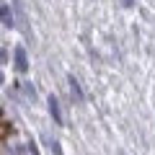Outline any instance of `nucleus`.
Listing matches in <instances>:
<instances>
[{
  "instance_id": "f257e3e1",
  "label": "nucleus",
  "mask_w": 155,
  "mask_h": 155,
  "mask_svg": "<svg viewBox=\"0 0 155 155\" xmlns=\"http://www.w3.org/2000/svg\"><path fill=\"white\" fill-rule=\"evenodd\" d=\"M0 23L3 26H13V16H11V8L8 5H0Z\"/></svg>"
},
{
  "instance_id": "f03ea898",
  "label": "nucleus",
  "mask_w": 155,
  "mask_h": 155,
  "mask_svg": "<svg viewBox=\"0 0 155 155\" xmlns=\"http://www.w3.org/2000/svg\"><path fill=\"white\" fill-rule=\"evenodd\" d=\"M8 132H11V124L5 122V116L0 114V140H3V137H8Z\"/></svg>"
},
{
  "instance_id": "7ed1b4c3",
  "label": "nucleus",
  "mask_w": 155,
  "mask_h": 155,
  "mask_svg": "<svg viewBox=\"0 0 155 155\" xmlns=\"http://www.w3.org/2000/svg\"><path fill=\"white\" fill-rule=\"evenodd\" d=\"M16 65H18V70H26V54H23V49H16Z\"/></svg>"
},
{
  "instance_id": "20e7f679",
  "label": "nucleus",
  "mask_w": 155,
  "mask_h": 155,
  "mask_svg": "<svg viewBox=\"0 0 155 155\" xmlns=\"http://www.w3.org/2000/svg\"><path fill=\"white\" fill-rule=\"evenodd\" d=\"M49 109H52V114H54V119H57V122H62L60 109H57V101H54V98H49Z\"/></svg>"
},
{
  "instance_id": "39448f33",
  "label": "nucleus",
  "mask_w": 155,
  "mask_h": 155,
  "mask_svg": "<svg viewBox=\"0 0 155 155\" xmlns=\"http://www.w3.org/2000/svg\"><path fill=\"white\" fill-rule=\"evenodd\" d=\"M0 83H3V75H0Z\"/></svg>"
}]
</instances>
